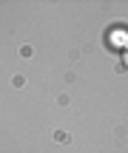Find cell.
Instances as JSON below:
<instances>
[{
  "mask_svg": "<svg viewBox=\"0 0 128 153\" xmlns=\"http://www.w3.org/2000/svg\"><path fill=\"white\" fill-rule=\"evenodd\" d=\"M123 65H125V71H128V45L123 48Z\"/></svg>",
  "mask_w": 128,
  "mask_h": 153,
  "instance_id": "cell-1",
  "label": "cell"
}]
</instances>
